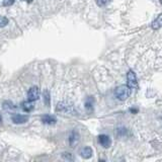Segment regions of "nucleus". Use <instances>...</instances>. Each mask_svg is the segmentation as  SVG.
<instances>
[{"label": "nucleus", "mask_w": 162, "mask_h": 162, "mask_svg": "<svg viewBox=\"0 0 162 162\" xmlns=\"http://www.w3.org/2000/svg\"><path fill=\"white\" fill-rule=\"evenodd\" d=\"M130 94H131V88L128 85H120L115 89V96L122 101L128 99V97H130Z\"/></svg>", "instance_id": "obj_1"}, {"label": "nucleus", "mask_w": 162, "mask_h": 162, "mask_svg": "<svg viewBox=\"0 0 162 162\" xmlns=\"http://www.w3.org/2000/svg\"><path fill=\"white\" fill-rule=\"evenodd\" d=\"M56 111L58 113H64V115H71L74 111V108H73V106L71 103L67 101H60L56 106Z\"/></svg>", "instance_id": "obj_2"}, {"label": "nucleus", "mask_w": 162, "mask_h": 162, "mask_svg": "<svg viewBox=\"0 0 162 162\" xmlns=\"http://www.w3.org/2000/svg\"><path fill=\"white\" fill-rule=\"evenodd\" d=\"M127 83L130 88H133V89L138 88V79L133 70H129L127 73Z\"/></svg>", "instance_id": "obj_3"}, {"label": "nucleus", "mask_w": 162, "mask_h": 162, "mask_svg": "<svg viewBox=\"0 0 162 162\" xmlns=\"http://www.w3.org/2000/svg\"><path fill=\"white\" fill-rule=\"evenodd\" d=\"M40 94H41L40 88L36 87V86H34L27 92V98H29V101H35V100L40 98Z\"/></svg>", "instance_id": "obj_4"}, {"label": "nucleus", "mask_w": 162, "mask_h": 162, "mask_svg": "<svg viewBox=\"0 0 162 162\" xmlns=\"http://www.w3.org/2000/svg\"><path fill=\"white\" fill-rule=\"evenodd\" d=\"M98 142L103 148H109L111 145V140L108 135H99Z\"/></svg>", "instance_id": "obj_5"}, {"label": "nucleus", "mask_w": 162, "mask_h": 162, "mask_svg": "<svg viewBox=\"0 0 162 162\" xmlns=\"http://www.w3.org/2000/svg\"><path fill=\"white\" fill-rule=\"evenodd\" d=\"M27 120H29V117L24 115H13L11 117V121L16 125L24 124V123L27 122Z\"/></svg>", "instance_id": "obj_6"}, {"label": "nucleus", "mask_w": 162, "mask_h": 162, "mask_svg": "<svg viewBox=\"0 0 162 162\" xmlns=\"http://www.w3.org/2000/svg\"><path fill=\"white\" fill-rule=\"evenodd\" d=\"M42 122L44 123V124H47V125H54V124H56L57 118L53 117V116L46 115V116H43L42 117Z\"/></svg>", "instance_id": "obj_7"}, {"label": "nucleus", "mask_w": 162, "mask_h": 162, "mask_svg": "<svg viewBox=\"0 0 162 162\" xmlns=\"http://www.w3.org/2000/svg\"><path fill=\"white\" fill-rule=\"evenodd\" d=\"M80 154L84 159H88L92 156V149L90 147H88V146H86V147L82 148Z\"/></svg>", "instance_id": "obj_8"}, {"label": "nucleus", "mask_w": 162, "mask_h": 162, "mask_svg": "<svg viewBox=\"0 0 162 162\" xmlns=\"http://www.w3.org/2000/svg\"><path fill=\"white\" fill-rule=\"evenodd\" d=\"M162 26V14H159L152 22V29H159Z\"/></svg>", "instance_id": "obj_9"}, {"label": "nucleus", "mask_w": 162, "mask_h": 162, "mask_svg": "<svg viewBox=\"0 0 162 162\" xmlns=\"http://www.w3.org/2000/svg\"><path fill=\"white\" fill-rule=\"evenodd\" d=\"M78 134L76 133V131H73L71 135L69 137V143L71 145V147H74V145L76 144V142L78 141Z\"/></svg>", "instance_id": "obj_10"}, {"label": "nucleus", "mask_w": 162, "mask_h": 162, "mask_svg": "<svg viewBox=\"0 0 162 162\" xmlns=\"http://www.w3.org/2000/svg\"><path fill=\"white\" fill-rule=\"evenodd\" d=\"M21 108H22V109H24V111H26V113H29V111H33L34 106H33V103H31V101L27 100V101H24V102H22Z\"/></svg>", "instance_id": "obj_11"}, {"label": "nucleus", "mask_w": 162, "mask_h": 162, "mask_svg": "<svg viewBox=\"0 0 162 162\" xmlns=\"http://www.w3.org/2000/svg\"><path fill=\"white\" fill-rule=\"evenodd\" d=\"M93 103H94V100H93L92 96L88 97L87 100H86V102H85V108L87 109V111H92Z\"/></svg>", "instance_id": "obj_12"}, {"label": "nucleus", "mask_w": 162, "mask_h": 162, "mask_svg": "<svg viewBox=\"0 0 162 162\" xmlns=\"http://www.w3.org/2000/svg\"><path fill=\"white\" fill-rule=\"evenodd\" d=\"M44 99H45L46 106H50V100H51V98H50V92H49V90H45V92H44Z\"/></svg>", "instance_id": "obj_13"}, {"label": "nucleus", "mask_w": 162, "mask_h": 162, "mask_svg": "<svg viewBox=\"0 0 162 162\" xmlns=\"http://www.w3.org/2000/svg\"><path fill=\"white\" fill-rule=\"evenodd\" d=\"M62 158L65 159V160H68V161H73L74 160V157L71 153H68V152H65V153L62 154Z\"/></svg>", "instance_id": "obj_14"}, {"label": "nucleus", "mask_w": 162, "mask_h": 162, "mask_svg": "<svg viewBox=\"0 0 162 162\" xmlns=\"http://www.w3.org/2000/svg\"><path fill=\"white\" fill-rule=\"evenodd\" d=\"M117 133L118 136H126L128 134V130L126 128H118L117 130Z\"/></svg>", "instance_id": "obj_15"}, {"label": "nucleus", "mask_w": 162, "mask_h": 162, "mask_svg": "<svg viewBox=\"0 0 162 162\" xmlns=\"http://www.w3.org/2000/svg\"><path fill=\"white\" fill-rule=\"evenodd\" d=\"M8 24V18L4 16H0V27H3Z\"/></svg>", "instance_id": "obj_16"}, {"label": "nucleus", "mask_w": 162, "mask_h": 162, "mask_svg": "<svg viewBox=\"0 0 162 162\" xmlns=\"http://www.w3.org/2000/svg\"><path fill=\"white\" fill-rule=\"evenodd\" d=\"M3 108L12 109V108H14V106H13V103L11 101H5V102H3Z\"/></svg>", "instance_id": "obj_17"}, {"label": "nucleus", "mask_w": 162, "mask_h": 162, "mask_svg": "<svg viewBox=\"0 0 162 162\" xmlns=\"http://www.w3.org/2000/svg\"><path fill=\"white\" fill-rule=\"evenodd\" d=\"M96 2L98 6H106L111 2V0H96Z\"/></svg>", "instance_id": "obj_18"}, {"label": "nucleus", "mask_w": 162, "mask_h": 162, "mask_svg": "<svg viewBox=\"0 0 162 162\" xmlns=\"http://www.w3.org/2000/svg\"><path fill=\"white\" fill-rule=\"evenodd\" d=\"M15 0H3V5L4 6H10L14 3Z\"/></svg>", "instance_id": "obj_19"}, {"label": "nucleus", "mask_w": 162, "mask_h": 162, "mask_svg": "<svg viewBox=\"0 0 162 162\" xmlns=\"http://www.w3.org/2000/svg\"><path fill=\"white\" fill-rule=\"evenodd\" d=\"M130 111H131L132 113H134V115H135V113H138V108H130Z\"/></svg>", "instance_id": "obj_20"}, {"label": "nucleus", "mask_w": 162, "mask_h": 162, "mask_svg": "<svg viewBox=\"0 0 162 162\" xmlns=\"http://www.w3.org/2000/svg\"><path fill=\"white\" fill-rule=\"evenodd\" d=\"M2 124V118H1V116H0V125Z\"/></svg>", "instance_id": "obj_21"}, {"label": "nucleus", "mask_w": 162, "mask_h": 162, "mask_svg": "<svg viewBox=\"0 0 162 162\" xmlns=\"http://www.w3.org/2000/svg\"><path fill=\"white\" fill-rule=\"evenodd\" d=\"M24 1H26V2H31L33 0H24Z\"/></svg>", "instance_id": "obj_22"}, {"label": "nucleus", "mask_w": 162, "mask_h": 162, "mask_svg": "<svg viewBox=\"0 0 162 162\" xmlns=\"http://www.w3.org/2000/svg\"><path fill=\"white\" fill-rule=\"evenodd\" d=\"M160 3H161V4H162V0H160Z\"/></svg>", "instance_id": "obj_23"}]
</instances>
